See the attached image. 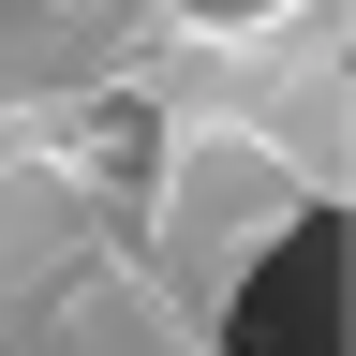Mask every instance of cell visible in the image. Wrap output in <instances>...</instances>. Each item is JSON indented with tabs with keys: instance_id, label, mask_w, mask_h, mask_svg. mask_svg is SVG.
<instances>
[{
	"instance_id": "cell-1",
	"label": "cell",
	"mask_w": 356,
	"mask_h": 356,
	"mask_svg": "<svg viewBox=\"0 0 356 356\" xmlns=\"http://www.w3.org/2000/svg\"><path fill=\"white\" fill-rule=\"evenodd\" d=\"M341 267H356V222L312 208L297 238L252 267V297L222 312V356H341Z\"/></svg>"
}]
</instances>
